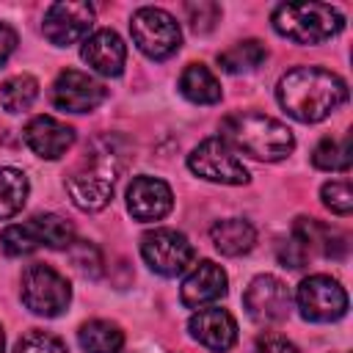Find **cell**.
<instances>
[{
    "instance_id": "cell-18",
    "label": "cell",
    "mask_w": 353,
    "mask_h": 353,
    "mask_svg": "<svg viewBox=\"0 0 353 353\" xmlns=\"http://www.w3.org/2000/svg\"><path fill=\"white\" fill-rule=\"evenodd\" d=\"M292 237H298L306 251H317L331 259H342L347 251V237L339 229H331L314 218H298Z\"/></svg>"
},
{
    "instance_id": "cell-5",
    "label": "cell",
    "mask_w": 353,
    "mask_h": 353,
    "mask_svg": "<svg viewBox=\"0 0 353 353\" xmlns=\"http://www.w3.org/2000/svg\"><path fill=\"white\" fill-rule=\"evenodd\" d=\"M22 303L39 317H58L72 301L69 281L50 265L33 262L22 270Z\"/></svg>"
},
{
    "instance_id": "cell-31",
    "label": "cell",
    "mask_w": 353,
    "mask_h": 353,
    "mask_svg": "<svg viewBox=\"0 0 353 353\" xmlns=\"http://www.w3.org/2000/svg\"><path fill=\"white\" fill-rule=\"evenodd\" d=\"M188 11V19H190V28L196 33H207L215 28V22L221 19V6L218 3H210V0H199V3H188L185 6Z\"/></svg>"
},
{
    "instance_id": "cell-15",
    "label": "cell",
    "mask_w": 353,
    "mask_h": 353,
    "mask_svg": "<svg viewBox=\"0 0 353 353\" xmlns=\"http://www.w3.org/2000/svg\"><path fill=\"white\" fill-rule=\"evenodd\" d=\"M188 331H190V336L199 345H204L207 350H215V353H223V350H229L237 342V323H234V317L226 309H218V306L199 309L190 317Z\"/></svg>"
},
{
    "instance_id": "cell-9",
    "label": "cell",
    "mask_w": 353,
    "mask_h": 353,
    "mask_svg": "<svg viewBox=\"0 0 353 353\" xmlns=\"http://www.w3.org/2000/svg\"><path fill=\"white\" fill-rule=\"evenodd\" d=\"M295 303H298L303 320L334 323V320L345 317V312H347V292L336 279L314 273L298 284Z\"/></svg>"
},
{
    "instance_id": "cell-10",
    "label": "cell",
    "mask_w": 353,
    "mask_h": 353,
    "mask_svg": "<svg viewBox=\"0 0 353 353\" xmlns=\"http://www.w3.org/2000/svg\"><path fill=\"white\" fill-rule=\"evenodd\" d=\"M243 306H245V312L254 323L276 325V323L287 320L290 306H292V295H290V290L281 279H276L270 273H262V276L251 279V284L245 287Z\"/></svg>"
},
{
    "instance_id": "cell-6",
    "label": "cell",
    "mask_w": 353,
    "mask_h": 353,
    "mask_svg": "<svg viewBox=\"0 0 353 353\" xmlns=\"http://www.w3.org/2000/svg\"><path fill=\"white\" fill-rule=\"evenodd\" d=\"M130 33H132V41L135 47L152 58V61H165L171 58L179 44H182V30H179V22L163 11V8H138L132 14V22H130Z\"/></svg>"
},
{
    "instance_id": "cell-12",
    "label": "cell",
    "mask_w": 353,
    "mask_h": 353,
    "mask_svg": "<svg viewBox=\"0 0 353 353\" xmlns=\"http://www.w3.org/2000/svg\"><path fill=\"white\" fill-rule=\"evenodd\" d=\"M108 97V88L80 69H63L52 83V105L66 113H88L99 108Z\"/></svg>"
},
{
    "instance_id": "cell-19",
    "label": "cell",
    "mask_w": 353,
    "mask_h": 353,
    "mask_svg": "<svg viewBox=\"0 0 353 353\" xmlns=\"http://www.w3.org/2000/svg\"><path fill=\"white\" fill-rule=\"evenodd\" d=\"M210 240L223 256H243L254 248L256 232L243 218H223L210 226Z\"/></svg>"
},
{
    "instance_id": "cell-1",
    "label": "cell",
    "mask_w": 353,
    "mask_h": 353,
    "mask_svg": "<svg viewBox=\"0 0 353 353\" xmlns=\"http://www.w3.org/2000/svg\"><path fill=\"white\" fill-rule=\"evenodd\" d=\"M276 99L295 121L317 124L345 105L347 83L323 66H295L281 74Z\"/></svg>"
},
{
    "instance_id": "cell-13",
    "label": "cell",
    "mask_w": 353,
    "mask_h": 353,
    "mask_svg": "<svg viewBox=\"0 0 353 353\" xmlns=\"http://www.w3.org/2000/svg\"><path fill=\"white\" fill-rule=\"evenodd\" d=\"M174 193L171 188L157 176H135L127 188V210L135 221H160L171 212Z\"/></svg>"
},
{
    "instance_id": "cell-24",
    "label": "cell",
    "mask_w": 353,
    "mask_h": 353,
    "mask_svg": "<svg viewBox=\"0 0 353 353\" xmlns=\"http://www.w3.org/2000/svg\"><path fill=\"white\" fill-rule=\"evenodd\" d=\"M30 226H33L39 243L47 245V248L66 251V248L74 243V229H72V223L63 221L61 215H52V212L33 215V218H30Z\"/></svg>"
},
{
    "instance_id": "cell-14",
    "label": "cell",
    "mask_w": 353,
    "mask_h": 353,
    "mask_svg": "<svg viewBox=\"0 0 353 353\" xmlns=\"http://www.w3.org/2000/svg\"><path fill=\"white\" fill-rule=\"evenodd\" d=\"M22 135H25V143L30 146V152L44 157V160L63 157L72 149V143H74V130L66 121L55 119V116H36V119H30Z\"/></svg>"
},
{
    "instance_id": "cell-22",
    "label": "cell",
    "mask_w": 353,
    "mask_h": 353,
    "mask_svg": "<svg viewBox=\"0 0 353 353\" xmlns=\"http://www.w3.org/2000/svg\"><path fill=\"white\" fill-rule=\"evenodd\" d=\"M265 58H268V47L256 39H245V41H237L229 50H223L218 55V63L229 74H248V72L259 69L265 63Z\"/></svg>"
},
{
    "instance_id": "cell-27",
    "label": "cell",
    "mask_w": 353,
    "mask_h": 353,
    "mask_svg": "<svg viewBox=\"0 0 353 353\" xmlns=\"http://www.w3.org/2000/svg\"><path fill=\"white\" fill-rule=\"evenodd\" d=\"M0 245L8 256H22V254H33L36 248H41L30 221L28 223H14V226H6L3 234H0Z\"/></svg>"
},
{
    "instance_id": "cell-4",
    "label": "cell",
    "mask_w": 353,
    "mask_h": 353,
    "mask_svg": "<svg viewBox=\"0 0 353 353\" xmlns=\"http://www.w3.org/2000/svg\"><path fill=\"white\" fill-rule=\"evenodd\" d=\"M270 22L279 36L295 44H320L345 28V17L328 3H281Z\"/></svg>"
},
{
    "instance_id": "cell-28",
    "label": "cell",
    "mask_w": 353,
    "mask_h": 353,
    "mask_svg": "<svg viewBox=\"0 0 353 353\" xmlns=\"http://www.w3.org/2000/svg\"><path fill=\"white\" fill-rule=\"evenodd\" d=\"M320 199H323V204L334 215H350L353 212V190H350V182L347 179H342V182H325L323 190H320Z\"/></svg>"
},
{
    "instance_id": "cell-30",
    "label": "cell",
    "mask_w": 353,
    "mask_h": 353,
    "mask_svg": "<svg viewBox=\"0 0 353 353\" xmlns=\"http://www.w3.org/2000/svg\"><path fill=\"white\" fill-rule=\"evenodd\" d=\"M69 254H72V265H74L83 276L97 279V276L102 273V256H99V251H97L91 243H85V240L72 243V245H69Z\"/></svg>"
},
{
    "instance_id": "cell-17",
    "label": "cell",
    "mask_w": 353,
    "mask_h": 353,
    "mask_svg": "<svg viewBox=\"0 0 353 353\" xmlns=\"http://www.w3.org/2000/svg\"><path fill=\"white\" fill-rule=\"evenodd\" d=\"M83 61L97 72V74H105V77H119L124 72V61H127V47L121 41V36L110 28H102V30H94L85 41H83V50H80Z\"/></svg>"
},
{
    "instance_id": "cell-3",
    "label": "cell",
    "mask_w": 353,
    "mask_h": 353,
    "mask_svg": "<svg viewBox=\"0 0 353 353\" xmlns=\"http://www.w3.org/2000/svg\"><path fill=\"white\" fill-rule=\"evenodd\" d=\"M221 138L232 149H237L254 160H265V163L284 160L295 149V138L287 124H281L265 113H254V110L229 113L221 121Z\"/></svg>"
},
{
    "instance_id": "cell-29",
    "label": "cell",
    "mask_w": 353,
    "mask_h": 353,
    "mask_svg": "<svg viewBox=\"0 0 353 353\" xmlns=\"http://www.w3.org/2000/svg\"><path fill=\"white\" fill-rule=\"evenodd\" d=\"M14 353H69V350L58 336L47 331H30L17 342Z\"/></svg>"
},
{
    "instance_id": "cell-35",
    "label": "cell",
    "mask_w": 353,
    "mask_h": 353,
    "mask_svg": "<svg viewBox=\"0 0 353 353\" xmlns=\"http://www.w3.org/2000/svg\"><path fill=\"white\" fill-rule=\"evenodd\" d=\"M0 353H6V334H3V328H0Z\"/></svg>"
},
{
    "instance_id": "cell-21",
    "label": "cell",
    "mask_w": 353,
    "mask_h": 353,
    "mask_svg": "<svg viewBox=\"0 0 353 353\" xmlns=\"http://www.w3.org/2000/svg\"><path fill=\"white\" fill-rule=\"evenodd\" d=\"M77 342L85 353H119L124 347V331L110 320H88L80 325Z\"/></svg>"
},
{
    "instance_id": "cell-33",
    "label": "cell",
    "mask_w": 353,
    "mask_h": 353,
    "mask_svg": "<svg viewBox=\"0 0 353 353\" xmlns=\"http://www.w3.org/2000/svg\"><path fill=\"white\" fill-rule=\"evenodd\" d=\"M251 353H298V347L287 339V336H279V334H265L256 339L254 350Z\"/></svg>"
},
{
    "instance_id": "cell-11",
    "label": "cell",
    "mask_w": 353,
    "mask_h": 353,
    "mask_svg": "<svg viewBox=\"0 0 353 353\" xmlns=\"http://www.w3.org/2000/svg\"><path fill=\"white\" fill-rule=\"evenodd\" d=\"M94 25V6L91 3H52L44 11V39L55 47H66L74 41H85Z\"/></svg>"
},
{
    "instance_id": "cell-16",
    "label": "cell",
    "mask_w": 353,
    "mask_h": 353,
    "mask_svg": "<svg viewBox=\"0 0 353 353\" xmlns=\"http://www.w3.org/2000/svg\"><path fill=\"white\" fill-rule=\"evenodd\" d=\"M226 290H229V279H226L223 268L215 265V262H210V259H204L182 281L179 298H182V303L188 309H204V306L221 301L226 295Z\"/></svg>"
},
{
    "instance_id": "cell-8",
    "label": "cell",
    "mask_w": 353,
    "mask_h": 353,
    "mask_svg": "<svg viewBox=\"0 0 353 353\" xmlns=\"http://www.w3.org/2000/svg\"><path fill=\"white\" fill-rule=\"evenodd\" d=\"M188 168L218 185H245L248 182V168L237 157V152L223 141V138H204L190 154H188Z\"/></svg>"
},
{
    "instance_id": "cell-23",
    "label": "cell",
    "mask_w": 353,
    "mask_h": 353,
    "mask_svg": "<svg viewBox=\"0 0 353 353\" xmlns=\"http://www.w3.org/2000/svg\"><path fill=\"white\" fill-rule=\"evenodd\" d=\"M28 176L19 168H0V221L17 215L28 201Z\"/></svg>"
},
{
    "instance_id": "cell-26",
    "label": "cell",
    "mask_w": 353,
    "mask_h": 353,
    "mask_svg": "<svg viewBox=\"0 0 353 353\" xmlns=\"http://www.w3.org/2000/svg\"><path fill=\"white\" fill-rule=\"evenodd\" d=\"M312 163L323 171H347L350 168V135L323 138L312 152Z\"/></svg>"
},
{
    "instance_id": "cell-7",
    "label": "cell",
    "mask_w": 353,
    "mask_h": 353,
    "mask_svg": "<svg viewBox=\"0 0 353 353\" xmlns=\"http://www.w3.org/2000/svg\"><path fill=\"white\" fill-rule=\"evenodd\" d=\"M141 256L157 276L174 279L182 276L193 265V245L176 229H152L141 237Z\"/></svg>"
},
{
    "instance_id": "cell-34",
    "label": "cell",
    "mask_w": 353,
    "mask_h": 353,
    "mask_svg": "<svg viewBox=\"0 0 353 353\" xmlns=\"http://www.w3.org/2000/svg\"><path fill=\"white\" fill-rule=\"evenodd\" d=\"M14 50H17V33H14V28H8L6 22H0V66L11 58Z\"/></svg>"
},
{
    "instance_id": "cell-20",
    "label": "cell",
    "mask_w": 353,
    "mask_h": 353,
    "mask_svg": "<svg viewBox=\"0 0 353 353\" xmlns=\"http://www.w3.org/2000/svg\"><path fill=\"white\" fill-rule=\"evenodd\" d=\"M179 94L193 105H215L221 102V83L204 63H190L179 74Z\"/></svg>"
},
{
    "instance_id": "cell-32",
    "label": "cell",
    "mask_w": 353,
    "mask_h": 353,
    "mask_svg": "<svg viewBox=\"0 0 353 353\" xmlns=\"http://www.w3.org/2000/svg\"><path fill=\"white\" fill-rule=\"evenodd\" d=\"M306 256H309V251L303 248V243L298 237H290V240L279 243V262L284 268H303Z\"/></svg>"
},
{
    "instance_id": "cell-25",
    "label": "cell",
    "mask_w": 353,
    "mask_h": 353,
    "mask_svg": "<svg viewBox=\"0 0 353 353\" xmlns=\"http://www.w3.org/2000/svg\"><path fill=\"white\" fill-rule=\"evenodd\" d=\"M39 97V80L30 77V74H17V77H8L3 85H0V105L8 110V113H22L28 110Z\"/></svg>"
},
{
    "instance_id": "cell-2",
    "label": "cell",
    "mask_w": 353,
    "mask_h": 353,
    "mask_svg": "<svg viewBox=\"0 0 353 353\" xmlns=\"http://www.w3.org/2000/svg\"><path fill=\"white\" fill-rule=\"evenodd\" d=\"M121 168H124V154H121L119 141L110 135L97 138L91 143V149L85 152V157L80 160V165L66 179V190H69L74 207H80L85 212L105 210L108 201L113 199L116 179H119Z\"/></svg>"
}]
</instances>
